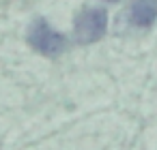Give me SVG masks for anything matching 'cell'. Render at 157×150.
Here are the masks:
<instances>
[{"label":"cell","instance_id":"obj_1","mask_svg":"<svg viewBox=\"0 0 157 150\" xmlns=\"http://www.w3.org/2000/svg\"><path fill=\"white\" fill-rule=\"evenodd\" d=\"M28 43L43 56H60L67 49V39L58 30H54L43 17L35 20L28 28Z\"/></svg>","mask_w":157,"mask_h":150},{"label":"cell","instance_id":"obj_2","mask_svg":"<svg viewBox=\"0 0 157 150\" xmlns=\"http://www.w3.org/2000/svg\"><path fill=\"white\" fill-rule=\"evenodd\" d=\"M108 30V13L101 7H86L78 13L73 35L80 43H95Z\"/></svg>","mask_w":157,"mask_h":150},{"label":"cell","instance_id":"obj_3","mask_svg":"<svg viewBox=\"0 0 157 150\" xmlns=\"http://www.w3.org/2000/svg\"><path fill=\"white\" fill-rule=\"evenodd\" d=\"M157 20V0H133L129 7V22L138 28H148Z\"/></svg>","mask_w":157,"mask_h":150},{"label":"cell","instance_id":"obj_4","mask_svg":"<svg viewBox=\"0 0 157 150\" xmlns=\"http://www.w3.org/2000/svg\"><path fill=\"white\" fill-rule=\"evenodd\" d=\"M108 2H116V0H108Z\"/></svg>","mask_w":157,"mask_h":150}]
</instances>
